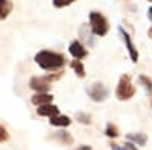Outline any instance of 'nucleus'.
Listing matches in <instances>:
<instances>
[{"label": "nucleus", "mask_w": 152, "mask_h": 150, "mask_svg": "<svg viewBox=\"0 0 152 150\" xmlns=\"http://www.w3.org/2000/svg\"><path fill=\"white\" fill-rule=\"evenodd\" d=\"M35 62L37 65L46 70V71H58L66 65V56L58 52H52V50H40L35 55Z\"/></svg>", "instance_id": "f257e3e1"}, {"label": "nucleus", "mask_w": 152, "mask_h": 150, "mask_svg": "<svg viewBox=\"0 0 152 150\" xmlns=\"http://www.w3.org/2000/svg\"><path fill=\"white\" fill-rule=\"evenodd\" d=\"M88 20H90V29H91L93 35L105 36L108 33L110 24H108V20L104 14H100L97 11H91L90 15H88Z\"/></svg>", "instance_id": "f03ea898"}, {"label": "nucleus", "mask_w": 152, "mask_h": 150, "mask_svg": "<svg viewBox=\"0 0 152 150\" xmlns=\"http://www.w3.org/2000/svg\"><path fill=\"white\" fill-rule=\"evenodd\" d=\"M134 96H135V86L131 80V76L129 74H122L116 86V97L125 102V100L132 99Z\"/></svg>", "instance_id": "7ed1b4c3"}, {"label": "nucleus", "mask_w": 152, "mask_h": 150, "mask_svg": "<svg viewBox=\"0 0 152 150\" xmlns=\"http://www.w3.org/2000/svg\"><path fill=\"white\" fill-rule=\"evenodd\" d=\"M87 94H88V97H90L93 102L99 103V102H105V100L108 99L110 91H108V88L102 82H94V83H91L87 88Z\"/></svg>", "instance_id": "20e7f679"}, {"label": "nucleus", "mask_w": 152, "mask_h": 150, "mask_svg": "<svg viewBox=\"0 0 152 150\" xmlns=\"http://www.w3.org/2000/svg\"><path fill=\"white\" fill-rule=\"evenodd\" d=\"M119 33H120V36H122V40H123V43H125V47H126V50H128V55H129V59L134 62H138V50H137V47L134 46V43H132V38H131V35L126 32L122 26L119 28Z\"/></svg>", "instance_id": "39448f33"}, {"label": "nucleus", "mask_w": 152, "mask_h": 150, "mask_svg": "<svg viewBox=\"0 0 152 150\" xmlns=\"http://www.w3.org/2000/svg\"><path fill=\"white\" fill-rule=\"evenodd\" d=\"M29 86L37 93H49L50 86H52V82H49L46 79V76H34L29 80Z\"/></svg>", "instance_id": "423d86ee"}, {"label": "nucleus", "mask_w": 152, "mask_h": 150, "mask_svg": "<svg viewBox=\"0 0 152 150\" xmlns=\"http://www.w3.org/2000/svg\"><path fill=\"white\" fill-rule=\"evenodd\" d=\"M69 53L72 55L73 59H84L88 55V50L85 49V46L79 40H73L69 44Z\"/></svg>", "instance_id": "0eeeda50"}, {"label": "nucleus", "mask_w": 152, "mask_h": 150, "mask_svg": "<svg viewBox=\"0 0 152 150\" xmlns=\"http://www.w3.org/2000/svg\"><path fill=\"white\" fill-rule=\"evenodd\" d=\"M37 114L41 115V117H53V115H58L59 114V108L53 103H47V105H41L38 106L37 109Z\"/></svg>", "instance_id": "6e6552de"}, {"label": "nucleus", "mask_w": 152, "mask_h": 150, "mask_svg": "<svg viewBox=\"0 0 152 150\" xmlns=\"http://www.w3.org/2000/svg\"><path fill=\"white\" fill-rule=\"evenodd\" d=\"M53 96L49 94V93H37L32 96V103L35 106H41V105H47V103H52Z\"/></svg>", "instance_id": "1a4fd4ad"}, {"label": "nucleus", "mask_w": 152, "mask_h": 150, "mask_svg": "<svg viewBox=\"0 0 152 150\" xmlns=\"http://www.w3.org/2000/svg\"><path fill=\"white\" fill-rule=\"evenodd\" d=\"M49 123L52 124V126H56V128H67L72 124V120L70 117L67 115H53V117H50L49 118Z\"/></svg>", "instance_id": "9d476101"}, {"label": "nucleus", "mask_w": 152, "mask_h": 150, "mask_svg": "<svg viewBox=\"0 0 152 150\" xmlns=\"http://www.w3.org/2000/svg\"><path fill=\"white\" fill-rule=\"evenodd\" d=\"M70 67H72V70L76 73V76H78L79 79H84L85 78V67H84L81 59H73L70 62Z\"/></svg>", "instance_id": "9b49d317"}, {"label": "nucleus", "mask_w": 152, "mask_h": 150, "mask_svg": "<svg viewBox=\"0 0 152 150\" xmlns=\"http://www.w3.org/2000/svg\"><path fill=\"white\" fill-rule=\"evenodd\" d=\"M126 138H128V141L137 144V146H145L148 143V136L142 132H137V133H128L126 135Z\"/></svg>", "instance_id": "f8f14e48"}, {"label": "nucleus", "mask_w": 152, "mask_h": 150, "mask_svg": "<svg viewBox=\"0 0 152 150\" xmlns=\"http://www.w3.org/2000/svg\"><path fill=\"white\" fill-rule=\"evenodd\" d=\"M12 11V3L11 0H0V20L8 18V15Z\"/></svg>", "instance_id": "ddd939ff"}, {"label": "nucleus", "mask_w": 152, "mask_h": 150, "mask_svg": "<svg viewBox=\"0 0 152 150\" xmlns=\"http://www.w3.org/2000/svg\"><path fill=\"white\" fill-rule=\"evenodd\" d=\"M55 138H56L59 143H62L64 146H72V144H73V136H72L69 132H66V130L55 132Z\"/></svg>", "instance_id": "4468645a"}, {"label": "nucleus", "mask_w": 152, "mask_h": 150, "mask_svg": "<svg viewBox=\"0 0 152 150\" xmlns=\"http://www.w3.org/2000/svg\"><path fill=\"white\" fill-rule=\"evenodd\" d=\"M105 135L108 136V138H117V136L120 135L119 128L116 126V124H113V123H108L107 128H105Z\"/></svg>", "instance_id": "2eb2a0df"}, {"label": "nucleus", "mask_w": 152, "mask_h": 150, "mask_svg": "<svg viewBox=\"0 0 152 150\" xmlns=\"http://www.w3.org/2000/svg\"><path fill=\"white\" fill-rule=\"evenodd\" d=\"M138 83H140L149 94H152V79L151 78L142 74V76H138Z\"/></svg>", "instance_id": "dca6fc26"}, {"label": "nucleus", "mask_w": 152, "mask_h": 150, "mask_svg": "<svg viewBox=\"0 0 152 150\" xmlns=\"http://www.w3.org/2000/svg\"><path fill=\"white\" fill-rule=\"evenodd\" d=\"M111 150H138L137 147H135V144L134 143H131V141H126L125 144H116V143H111Z\"/></svg>", "instance_id": "f3484780"}, {"label": "nucleus", "mask_w": 152, "mask_h": 150, "mask_svg": "<svg viewBox=\"0 0 152 150\" xmlns=\"http://www.w3.org/2000/svg\"><path fill=\"white\" fill-rule=\"evenodd\" d=\"M62 76H64V71H62V70H58V71H53V73L47 74L46 79H47L49 82H56V80H59Z\"/></svg>", "instance_id": "a211bd4d"}, {"label": "nucleus", "mask_w": 152, "mask_h": 150, "mask_svg": "<svg viewBox=\"0 0 152 150\" xmlns=\"http://www.w3.org/2000/svg\"><path fill=\"white\" fill-rule=\"evenodd\" d=\"M76 120L82 124H90L91 123V117L88 114H85V112H78V114H76Z\"/></svg>", "instance_id": "6ab92c4d"}, {"label": "nucleus", "mask_w": 152, "mask_h": 150, "mask_svg": "<svg viewBox=\"0 0 152 150\" xmlns=\"http://www.w3.org/2000/svg\"><path fill=\"white\" fill-rule=\"evenodd\" d=\"M52 2H53V6L55 8H67L72 3H75L76 0H52Z\"/></svg>", "instance_id": "aec40b11"}, {"label": "nucleus", "mask_w": 152, "mask_h": 150, "mask_svg": "<svg viewBox=\"0 0 152 150\" xmlns=\"http://www.w3.org/2000/svg\"><path fill=\"white\" fill-rule=\"evenodd\" d=\"M8 138H9V133H8V130H6L3 126H0V143H5Z\"/></svg>", "instance_id": "412c9836"}, {"label": "nucleus", "mask_w": 152, "mask_h": 150, "mask_svg": "<svg viewBox=\"0 0 152 150\" xmlns=\"http://www.w3.org/2000/svg\"><path fill=\"white\" fill-rule=\"evenodd\" d=\"M76 150H91V146H87V144H82V146H79Z\"/></svg>", "instance_id": "4be33fe9"}, {"label": "nucleus", "mask_w": 152, "mask_h": 150, "mask_svg": "<svg viewBox=\"0 0 152 150\" xmlns=\"http://www.w3.org/2000/svg\"><path fill=\"white\" fill-rule=\"evenodd\" d=\"M148 18H149V20L152 21V6H151V8L148 9Z\"/></svg>", "instance_id": "5701e85b"}, {"label": "nucleus", "mask_w": 152, "mask_h": 150, "mask_svg": "<svg viewBox=\"0 0 152 150\" xmlns=\"http://www.w3.org/2000/svg\"><path fill=\"white\" fill-rule=\"evenodd\" d=\"M148 36L152 40V26H151V28H149V30H148Z\"/></svg>", "instance_id": "b1692460"}, {"label": "nucleus", "mask_w": 152, "mask_h": 150, "mask_svg": "<svg viewBox=\"0 0 152 150\" xmlns=\"http://www.w3.org/2000/svg\"><path fill=\"white\" fill-rule=\"evenodd\" d=\"M148 2H151V3H152V0H148Z\"/></svg>", "instance_id": "393cba45"}]
</instances>
